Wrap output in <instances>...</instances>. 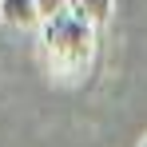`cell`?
<instances>
[{"instance_id": "6da1fadb", "label": "cell", "mask_w": 147, "mask_h": 147, "mask_svg": "<svg viewBox=\"0 0 147 147\" xmlns=\"http://www.w3.org/2000/svg\"><path fill=\"white\" fill-rule=\"evenodd\" d=\"M40 44L48 56V68L60 76H80L96 52V24L80 12H56L40 24Z\"/></svg>"}, {"instance_id": "7a4b0ae2", "label": "cell", "mask_w": 147, "mask_h": 147, "mask_svg": "<svg viewBox=\"0 0 147 147\" xmlns=\"http://www.w3.org/2000/svg\"><path fill=\"white\" fill-rule=\"evenodd\" d=\"M0 20L12 24V28L44 24V16H40V0H0Z\"/></svg>"}, {"instance_id": "3957f363", "label": "cell", "mask_w": 147, "mask_h": 147, "mask_svg": "<svg viewBox=\"0 0 147 147\" xmlns=\"http://www.w3.org/2000/svg\"><path fill=\"white\" fill-rule=\"evenodd\" d=\"M68 8L80 12L84 20H92V24H103V20L111 16V0H72Z\"/></svg>"}, {"instance_id": "277c9868", "label": "cell", "mask_w": 147, "mask_h": 147, "mask_svg": "<svg viewBox=\"0 0 147 147\" xmlns=\"http://www.w3.org/2000/svg\"><path fill=\"white\" fill-rule=\"evenodd\" d=\"M68 4H72V0H40V16L48 20V16H56V12H68Z\"/></svg>"}, {"instance_id": "5b68a950", "label": "cell", "mask_w": 147, "mask_h": 147, "mask_svg": "<svg viewBox=\"0 0 147 147\" xmlns=\"http://www.w3.org/2000/svg\"><path fill=\"white\" fill-rule=\"evenodd\" d=\"M139 147H147V139H143V143H139Z\"/></svg>"}]
</instances>
